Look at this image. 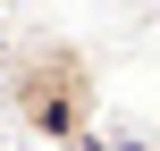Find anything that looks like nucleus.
<instances>
[{
  "instance_id": "nucleus-1",
  "label": "nucleus",
  "mask_w": 160,
  "mask_h": 151,
  "mask_svg": "<svg viewBox=\"0 0 160 151\" xmlns=\"http://www.w3.org/2000/svg\"><path fill=\"white\" fill-rule=\"evenodd\" d=\"M0 109L51 151H101V76L68 34H25L0 50Z\"/></svg>"
}]
</instances>
